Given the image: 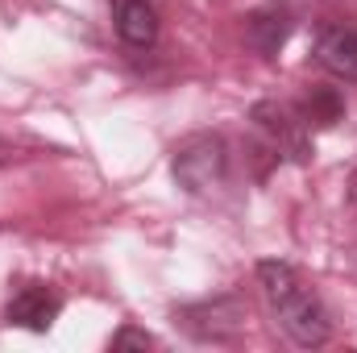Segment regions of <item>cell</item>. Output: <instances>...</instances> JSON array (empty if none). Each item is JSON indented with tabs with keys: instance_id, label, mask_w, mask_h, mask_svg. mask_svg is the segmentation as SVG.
<instances>
[{
	"instance_id": "obj_1",
	"label": "cell",
	"mask_w": 357,
	"mask_h": 353,
	"mask_svg": "<svg viewBox=\"0 0 357 353\" xmlns=\"http://www.w3.org/2000/svg\"><path fill=\"white\" fill-rule=\"evenodd\" d=\"M258 287H262V295H266L270 312L278 316L282 333H287L295 345L312 350V345H324V341L333 337V320H328L320 295L299 278L295 266L258 262Z\"/></svg>"
},
{
	"instance_id": "obj_7",
	"label": "cell",
	"mask_w": 357,
	"mask_h": 353,
	"mask_svg": "<svg viewBox=\"0 0 357 353\" xmlns=\"http://www.w3.org/2000/svg\"><path fill=\"white\" fill-rule=\"evenodd\" d=\"M116 33L133 50H150L158 42V13L146 0H116Z\"/></svg>"
},
{
	"instance_id": "obj_9",
	"label": "cell",
	"mask_w": 357,
	"mask_h": 353,
	"mask_svg": "<svg viewBox=\"0 0 357 353\" xmlns=\"http://www.w3.org/2000/svg\"><path fill=\"white\" fill-rule=\"evenodd\" d=\"M112 350H154V337L146 333V329H121L116 337H112Z\"/></svg>"
},
{
	"instance_id": "obj_4",
	"label": "cell",
	"mask_w": 357,
	"mask_h": 353,
	"mask_svg": "<svg viewBox=\"0 0 357 353\" xmlns=\"http://www.w3.org/2000/svg\"><path fill=\"white\" fill-rule=\"evenodd\" d=\"M59 312H63V299L50 287H21L4 308V320L17 329H29V333H46L59 320Z\"/></svg>"
},
{
	"instance_id": "obj_10",
	"label": "cell",
	"mask_w": 357,
	"mask_h": 353,
	"mask_svg": "<svg viewBox=\"0 0 357 353\" xmlns=\"http://www.w3.org/2000/svg\"><path fill=\"white\" fill-rule=\"evenodd\" d=\"M349 200H354V208H357V171H354V179H349Z\"/></svg>"
},
{
	"instance_id": "obj_3",
	"label": "cell",
	"mask_w": 357,
	"mask_h": 353,
	"mask_svg": "<svg viewBox=\"0 0 357 353\" xmlns=\"http://www.w3.org/2000/svg\"><path fill=\"white\" fill-rule=\"evenodd\" d=\"M254 125L266 133L274 158H291V163H307L312 158V146H307V125L299 117V108H287V104H274V100H262L254 104Z\"/></svg>"
},
{
	"instance_id": "obj_6",
	"label": "cell",
	"mask_w": 357,
	"mask_h": 353,
	"mask_svg": "<svg viewBox=\"0 0 357 353\" xmlns=\"http://www.w3.org/2000/svg\"><path fill=\"white\" fill-rule=\"evenodd\" d=\"M316 63L324 71H333L337 80H354L357 84V25L324 29L320 42H316Z\"/></svg>"
},
{
	"instance_id": "obj_2",
	"label": "cell",
	"mask_w": 357,
	"mask_h": 353,
	"mask_svg": "<svg viewBox=\"0 0 357 353\" xmlns=\"http://www.w3.org/2000/svg\"><path fill=\"white\" fill-rule=\"evenodd\" d=\"M225 171H229V154L216 133H195L175 150V179L191 195L225 187Z\"/></svg>"
},
{
	"instance_id": "obj_5",
	"label": "cell",
	"mask_w": 357,
	"mask_h": 353,
	"mask_svg": "<svg viewBox=\"0 0 357 353\" xmlns=\"http://www.w3.org/2000/svg\"><path fill=\"white\" fill-rule=\"evenodd\" d=\"M291 25H295L291 8H287L282 0H270V4H262V8H254V13L245 17V42H250V46H254L258 54H266V59H274V54H278V46L287 42Z\"/></svg>"
},
{
	"instance_id": "obj_8",
	"label": "cell",
	"mask_w": 357,
	"mask_h": 353,
	"mask_svg": "<svg viewBox=\"0 0 357 353\" xmlns=\"http://www.w3.org/2000/svg\"><path fill=\"white\" fill-rule=\"evenodd\" d=\"M299 117H303L307 129H333V125L345 117V96H341L337 88L316 84V88L299 100Z\"/></svg>"
}]
</instances>
